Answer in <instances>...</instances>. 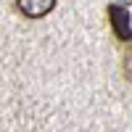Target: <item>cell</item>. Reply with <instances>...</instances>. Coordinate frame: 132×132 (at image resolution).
I'll return each instance as SVG.
<instances>
[{
	"instance_id": "7a4b0ae2",
	"label": "cell",
	"mask_w": 132,
	"mask_h": 132,
	"mask_svg": "<svg viewBox=\"0 0 132 132\" xmlns=\"http://www.w3.org/2000/svg\"><path fill=\"white\" fill-rule=\"evenodd\" d=\"M16 8L27 19H42L56 8V0H16Z\"/></svg>"
},
{
	"instance_id": "6da1fadb",
	"label": "cell",
	"mask_w": 132,
	"mask_h": 132,
	"mask_svg": "<svg viewBox=\"0 0 132 132\" xmlns=\"http://www.w3.org/2000/svg\"><path fill=\"white\" fill-rule=\"evenodd\" d=\"M108 21H111V32L119 42H129L132 45V19H129V11L124 8V3H114L108 5Z\"/></svg>"
},
{
	"instance_id": "3957f363",
	"label": "cell",
	"mask_w": 132,
	"mask_h": 132,
	"mask_svg": "<svg viewBox=\"0 0 132 132\" xmlns=\"http://www.w3.org/2000/svg\"><path fill=\"white\" fill-rule=\"evenodd\" d=\"M122 71H124V79L132 85V48L124 53V58H122Z\"/></svg>"
},
{
	"instance_id": "277c9868",
	"label": "cell",
	"mask_w": 132,
	"mask_h": 132,
	"mask_svg": "<svg viewBox=\"0 0 132 132\" xmlns=\"http://www.w3.org/2000/svg\"><path fill=\"white\" fill-rule=\"evenodd\" d=\"M122 3H124V5H127V3H132V0H122Z\"/></svg>"
}]
</instances>
